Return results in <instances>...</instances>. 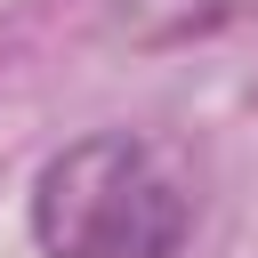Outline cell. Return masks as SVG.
I'll list each match as a JSON object with an SVG mask.
<instances>
[{
    "label": "cell",
    "mask_w": 258,
    "mask_h": 258,
    "mask_svg": "<svg viewBox=\"0 0 258 258\" xmlns=\"http://www.w3.org/2000/svg\"><path fill=\"white\" fill-rule=\"evenodd\" d=\"M40 258H177L194 234V194L137 129H89L56 145L24 194Z\"/></svg>",
    "instance_id": "6da1fadb"
}]
</instances>
